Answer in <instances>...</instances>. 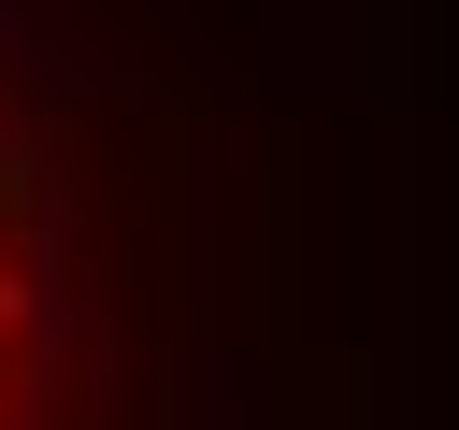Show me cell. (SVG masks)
Masks as SVG:
<instances>
[{"label":"cell","instance_id":"cell-1","mask_svg":"<svg viewBox=\"0 0 459 430\" xmlns=\"http://www.w3.org/2000/svg\"><path fill=\"white\" fill-rule=\"evenodd\" d=\"M0 301H14V287H0Z\"/></svg>","mask_w":459,"mask_h":430}]
</instances>
